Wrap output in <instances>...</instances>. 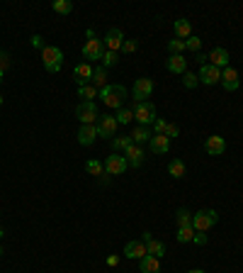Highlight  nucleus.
Instances as JSON below:
<instances>
[{
    "label": "nucleus",
    "instance_id": "obj_1",
    "mask_svg": "<svg viewBox=\"0 0 243 273\" xmlns=\"http://www.w3.org/2000/svg\"><path fill=\"white\" fill-rule=\"evenodd\" d=\"M97 98H102V103H105L107 108L119 110V108H124V100H127V88H124L122 83H112V85L107 83V85L100 90Z\"/></svg>",
    "mask_w": 243,
    "mask_h": 273
},
{
    "label": "nucleus",
    "instance_id": "obj_2",
    "mask_svg": "<svg viewBox=\"0 0 243 273\" xmlns=\"http://www.w3.org/2000/svg\"><path fill=\"white\" fill-rule=\"evenodd\" d=\"M41 61H44V68L49 73H58L61 66H64V52H61V47H54V44L41 47Z\"/></svg>",
    "mask_w": 243,
    "mask_h": 273
},
{
    "label": "nucleus",
    "instance_id": "obj_3",
    "mask_svg": "<svg viewBox=\"0 0 243 273\" xmlns=\"http://www.w3.org/2000/svg\"><path fill=\"white\" fill-rule=\"evenodd\" d=\"M134 120L139 122V127H146V124L156 122V105L144 100V103H136L134 105Z\"/></svg>",
    "mask_w": 243,
    "mask_h": 273
},
{
    "label": "nucleus",
    "instance_id": "obj_4",
    "mask_svg": "<svg viewBox=\"0 0 243 273\" xmlns=\"http://www.w3.org/2000/svg\"><path fill=\"white\" fill-rule=\"evenodd\" d=\"M216 222H219L216 210H200L197 215H192V227H195V232H207V230L214 227Z\"/></svg>",
    "mask_w": 243,
    "mask_h": 273
},
{
    "label": "nucleus",
    "instance_id": "obj_5",
    "mask_svg": "<svg viewBox=\"0 0 243 273\" xmlns=\"http://www.w3.org/2000/svg\"><path fill=\"white\" fill-rule=\"evenodd\" d=\"M76 117L81 120V124H97L100 120V112H97V105L95 103H83L76 108Z\"/></svg>",
    "mask_w": 243,
    "mask_h": 273
},
{
    "label": "nucleus",
    "instance_id": "obj_6",
    "mask_svg": "<svg viewBox=\"0 0 243 273\" xmlns=\"http://www.w3.org/2000/svg\"><path fill=\"white\" fill-rule=\"evenodd\" d=\"M129 168V164H127V159H124V154H112V156H107L105 159V171H107L109 176H122L124 171Z\"/></svg>",
    "mask_w": 243,
    "mask_h": 273
},
{
    "label": "nucleus",
    "instance_id": "obj_7",
    "mask_svg": "<svg viewBox=\"0 0 243 273\" xmlns=\"http://www.w3.org/2000/svg\"><path fill=\"white\" fill-rule=\"evenodd\" d=\"M117 120H114V115H102L100 120H97V136H105V139H114L117 134Z\"/></svg>",
    "mask_w": 243,
    "mask_h": 273
},
{
    "label": "nucleus",
    "instance_id": "obj_8",
    "mask_svg": "<svg viewBox=\"0 0 243 273\" xmlns=\"http://www.w3.org/2000/svg\"><path fill=\"white\" fill-rule=\"evenodd\" d=\"M102 54H105V41L102 39H88L85 44H83V56L85 59H90V61H97V59H102Z\"/></svg>",
    "mask_w": 243,
    "mask_h": 273
},
{
    "label": "nucleus",
    "instance_id": "obj_9",
    "mask_svg": "<svg viewBox=\"0 0 243 273\" xmlns=\"http://www.w3.org/2000/svg\"><path fill=\"white\" fill-rule=\"evenodd\" d=\"M151 93H153V81L151 78H136L134 90H132L134 103H144L146 98H151Z\"/></svg>",
    "mask_w": 243,
    "mask_h": 273
},
{
    "label": "nucleus",
    "instance_id": "obj_10",
    "mask_svg": "<svg viewBox=\"0 0 243 273\" xmlns=\"http://www.w3.org/2000/svg\"><path fill=\"white\" fill-rule=\"evenodd\" d=\"M200 81H202L204 85H216V83L221 81V68L212 66L209 61L202 64V66H200Z\"/></svg>",
    "mask_w": 243,
    "mask_h": 273
},
{
    "label": "nucleus",
    "instance_id": "obj_11",
    "mask_svg": "<svg viewBox=\"0 0 243 273\" xmlns=\"http://www.w3.org/2000/svg\"><path fill=\"white\" fill-rule=\"evenodd\" d=\"M102 41H105V49H107V52H117V54H119L122 44H124V34H122V29L112 27L107 34H105V39Z\"/></svg>",
    "mask_w": 243,
    "mask_h": 273
},
{
    "label": "nucleus",
    "instance_id": "obj_12",
    "mask_svg": "<svg viewBox=\"0 0 243 273\" xmlns=\"http://www.w3.org/2000/svg\"><path fill=\"white\" fill-rule=\"evenodd\" d=\"M204 151H207L209 156H221V154L226 151V142H224V136H219V134L207 136V142H204Z\"/></svg>",
    "mask_w": 243,
    "mask_h": 273
},
{
    "label": "nucleus",
    "instance_id": "obj_13",
    "mask_svg": "<svg viewBox=\"0 0 243 273\" xmlns=\"http://www.w3.org/2000/svg\"><path fill=\"white\" fill-rule=\"evenodd\" d=\"M97 139V124H81L78 129V144L81 147H93Z\"/></svg>",
    "mask_w": 243,
    "mask_h": 273
},
{
    "label": "nucleus",
    "instance_id": "obj_14",
    "mask_svg": "<svg viewBox=\"0 0 243 273\" xmlns=\"http://www.w3.org/2000/svg\"><path fill=\"white\" fill-rule=\"evenodd\" d=\"M149 251H146V244L141 242V239H132V242H127L124 246V256L127 259H144Z\"/></svg>",
    "mask_w": 243,
    "mask_h": 273
},
{
    "label": "nucleus",
    "instance_id": "obj_15",
    "mask_svg": "<svg viewBox=\"0 0 243 273\" xmlns=\"http://www.w3.org/2000/svg\"><path fill=\"white\" fill-rule=\"evenodd\" d=\"M221 85H224V90H229V93L238 90V71L231 68V66L224 68V71H221Z\"/></svg>",
    "mask_w": 243,
    "mask_h": 273
},
{
    "label": "nucleus",
    "instance_id": "obj_16",
    "mask_svg": "<svg viewBox=\"0 0 243 273\" xmlns=\"http://www.w3.org/2000/svg\"><path fill=\"white\" fill-rule=\"evenodd\" d=\"M207 61H209L212 66H216V68H221V71H224V68L229 66V52H226L224 47H214V49H212V54L207 56Z\"/></svg>",
    "mask_w": 243,
    "mask_h": 273
},
{
    "label": "nucleus",
    "instance_id": "obj_17",
    "mask_svg": "<svg viewBox=\"0 0 243 273\" xmlns=\"http://www.w3.org/2000/svg\"><path fill=\"white\" fill-rule=\"evenodd\" d=\"M124 159H127V164L132 166V168H139V166L144 164V149H141V144H132L129 149L124 151Z\"/></svg>",
    "mask_w": 243,
    "mask_h": 273
},
{
    "label": "nucleus",
    "instance_id": "obj_18",
    "mask_svg": "<svg viewBox=\"0 0 243 273\" xmlns=\"http://www.w3.org/2000/svg\"><path fill=\"white\" fill-rule=\"evenodd\" d=\"M73 76H76V83L78 85H85V83H90V78H93V66L90 64H78V66L73 68Z\"/></svg>",
    "mask_w": 243,
    "mask_h": 273
},
{
    "label": "nucleus",
    "instance_id": "obj_19",
    "mask_svg": "<svg viewBox=\"0 0 243 273\" xmlns=\"http://www.w3.org/2000/svg\"><path fill=\"white\" fill-rule=\"evenodd\" d=\"M149 144L153 154H168V149H170V139L165 134H153Z\"/></svg>",
    "mask_w": 243,
    "mask_h": 273
},
{
    "label": "nucleus",
    "instance_id": "obj_20",
    "mask_svg": "<svg viewBox=\"0 0 243 273\" xmlns=\"http://www.w3.org/2000/svg\"><path fill=\"white\" fill-rule=\"evenodd\" d=\"M165 66H168V71H170V73L183 76V73L188 71V61H185V59H183L180 54H175V56H168V64H165Z\"/></svg>",
    "mask_w": 243,
    "mask_h": 273
},
{
    "label": "nucleus",
    "instance_id": "obj_21",
    "mask_svg": "<svg viewBox=\"0 0 243 273\" xmlns=\"http://www.w3.org/2000/svg\"><path fill=\"white\" fill-rule=\"evenodd\" d=\"M139 263H141V273H161V259H156L151 254L139 259Z\"/></svg>",
    "mask_w": 243,
    "mask_h": 273
},
{
    "label": "nucleus",
    "instance_id": "obj_22",
    "mask_svg": "<svg viewBox=\"0 0 243 273\" xmlns=\"http://www.w3.org/2000/svg\"><path fill=\"white\" fill-rule=\"evenodd\" d=\"M90 85H95L97 90H102V88L107 85V68H105V66L93 68V78H90Z\"/></svg>",
    "mask_w": 243,
    "mask_h": 273
},
{
    "label": "nucleus",
    "instance_id": "obj_23",
    "mask_svg": "<svg viewBox=\"0 0 243 273\" xmlns=\"http://www.w3.org/2000/svg\"><path fill=\"white\" fill-rule=\"evenodd\" d=\"M175 34L177 39H188V37H192V25H190V20H185V17H180V20H175Z\"/></svg>",
    "mask_w": 243,
    "mask_h": 273
},
{
    "label": "nucleus",
    "instance_id": "obj_24",
    "mask_svg": "<svg viewBox=\"0 0 243 273\" xmlns=\"http://www.w3.org/2000/svg\"><path fill=\"white\" fill-rule=\"evenodd\" d=\"M100 96V90L90 85V83H85V85H78V98H83V103H95V98Z\"/></svg>",
    "mask_w": 243,
    "mask_h": 273
},
{
    "label": "nucleus",
    "instance_id": "obj_25",
    "mask_svg": "<svg viewBox=\"0 0 243 273\" xmlns=\"http://www.w3.org/2000/svg\"><path fill=\"white\" fill-rule=\"evenodd\" d=\"M132 144H134V139H132V134H127V136H114V139H112V149L117 151V154H124V151L129 149V147H132Z\"/></svg>",
    "mask_w": 243,
    "mask_h": 273
},
{
    "label": "nucleus",
    "instance_id": "obj_26",
    "mask_svg": "<svg viewBox=\"0 0 243 273\" xmlns=\"http://www.w3.org/2000/svg\"><path fill=\"white\" fill-rule=\"evenodd\" d=\"M146 251H149L151 256H156V259H163V254H165V244L158 242V239H151V242H146Z\"/></svg>",
    "mask_w": 243,
    "mask_h": 273
},
{
    "label": "nucleus",
    "instance_id": "obj_27",
    "mask_svg": "<svg viewBox=\"0 0 243 273\" xmlns=\"http://www.w3.org/2000/svg\"><path fill=\"white\" fill-rule=\"evenodd\" d=\"M185 171H188V168H185V164H183L180 159H173V161L168 164V173L173 178H185Z\"/></svg>",
    "mask_w": 243,
    "mask_h": 273
},
{
    "label": "nucleus",
    "instance_id": "obj_28",
    "mask_svg": "<svg viewBox=\"0 0 243 273\" xmlns=\"http://www.w3.org/2000/svg\"><path fill=\"white\" fill-rule=\"evenodd\" d=\"M175 219H177V230H183V227H192V212H188L185 207L177 210Z\"/></svg>",
    "mask_w": 243,
    "mask_h": 273
},
{
    "label": "nucleus",
    "instance_id": "obj_29",
    "mask_svg": "<svg viewBox=\"0 0 243 273\" xmlns=\"http://www.w3.org/2000/svg\"><path fill=\"white\" fill-rule=\"evenodd\" d=\"M114 120H117V124H129L132 120H134V110H129V108H119L117 110V115H114Z\"/></svg>",
    "mask_w": 243,
    "mask_h": 273
},
{
    "label": "nucleus",
    "instance_id": "obj_30",
    "mask_svg": "<svg viewBox=\"0 0 243 273\" xmlns=\"http://www.w3.org/2000/svg\"><path fill=\"white\" fill-rule=\"evenodd\" d=\"M151 132L146 127H136L134 132H132V139H134V144H144V142H151Z\"/></svg>",
    "mask_w": 243,
    "mask_h": 273
},
{
    "label": "nucleus",
    "instance_id": "obj_31",
    "mask_svg": "<svg viewBox=\"0 0 243 273\" xmlns=\"http://www.w3.org/2000/svg\"><path fill=\"white\" fill-rule=\"evenodd\" d=\"M185 49H188V47H185V39H170V41H168V54H170V56H175V54L183 56Z\"/></svg>",
    "mask_w": 243,
    "mask_h": 273
},
{
    "label": "nucleus",
    "instance_id": "obj_32",
    "mask_svg": "<svg viewBox=\"0 0 243 273\" xmlns=\"http://www.w3.org/2000/svg\"><path fill=\"white\" fill-rule=\"evenodd\" d=\"M85 171H88L90 176H102V173H105V164H100L97 159H90V161L85 164Z\"/></svg>",
    "mask_w": 243,
    "mask_h": 273
},
{
    "label": "nucleus",
    "instance_id": "obj_33",
    "mask_svg": "<svg viewBox=\"0 0 243 273\" xmlns=\"http://www.w3.org/2000/svg\"><path fill=\"white\" fill-rule=\"evenodd\" d=\"M177 242L180 244H188V242H192L195 239V227H183V230H177Z\"/></svg>",
    "mask_w": 243,
    "mask_h": 273
},
{
    "label": "nucleus",
    "instance_id": "obj_34",
    "mask_svg": "<svg viewBox=\"0 0 243 273\" xmlns=\"http://www.w3.org/2000/svg\"><path fill=\"white\" fill-rule=\"evenodd\" d=\"M71 10H73V3H71V0H54V13L68 15Z\"/></svg>",
    "mask_w": 243,
    "mask_h": 273
},
{
    "label": "nucleus",
    "instance_id": "obj_35",
    "mask_svg": "<svg viewBox=\"0 0 243 273\" xmlns=\"http://www.w3.org/2000/svg\"><path fill=\"white\" fill-rule=\"evenodd\" d=\"M119 64V54L117 52H107L105 49V54H102V66L109 68V66H117Z\"/></svg>",
    "mask_w": 243,
    "mask_h": 273
},
{
    "label": "nucleus",
    "instance_id": "obj_36",
    "mask_svg": "<svg viewBox=\"0 0 243 273\" xmlns=\"http://www.w3.org/2000/svg\"><path fill=\"white\" fill-rule=\"evenodd\" d=\"M197 83H200V76H195V73H190V71L183 73V85H185V88L192 90V88H197Z\"/></svg>",
    "mask_w": 243,
    "mask_h": 273
},
{
    "label": "nucleus",
    "instance_id": "obj_37",
    "mask_svg": "<svg viewBox=\"0 0 243 273\" xmlns=\"http://www.w3.org/2000/svg\"><path fill=\"white\" fill-rule=\"evenodd\" d=\"M185 47H188V52L200 54V49H202V39H200V37H188V39H185Z\"/></svg>",
    "mask_w": 243,
    "mask_h": 273
},
{
    "label": "nucleus",
    "instance_id": "obj_38",
    "mask_svg": "<svg viewBox=\"0 0 243 273\" xmlns=\"http://www.w3.org/2000/svg\"><path fill=\"white\" fill-rule=\"evenodd\" d=\"M136 47H139V41H136V39H124V44H122V52H124V54H134Z\"/></svg>",
    "mask_w": 243,
    "mask_h": 273
},
{
    "label": "nucleus",
    "instance_id": "obj_39",
    "mask_svg": "<svg viewBox=\"0 0 243 273\" xmlns=\"http://www.w3.org/2000/svg\"><path fill=\"white\" fill-rule=\"evenodd\" d=\"M153 129H156V134H165V129H168V122H165L163 117H156V122H153Z\"/></svg>",
    "mask_w": 243,
    "mask_h": 273
},
{
    "label": "nucleus",
    "instance_id": "obj_40",
    "mask_svg": "<svg viewBox=\"0 0 243 273\" xmlns=\"http://www.w3.org/2000/svg\"><path fill=\"white\" fill-rule=\"evenodd\" d=\"M177 134H180V127H177V124H173V122H168L165 136H168V139H173V136H177Z\"/></svg>",
    "mask_w": 243,
    "mask_h": 273
},
{
    "label": "nucleus",
    "instance_id": "obj_41",
    "mask_svg": "<svg viewBox=\"0 0 243 273\" xmlns=\"http://www.w3.org/2000/svg\"><path fill=\"white\" fill-rule=\"evenodd\" d=\"M8 66H10V56L5 54V52H0V71H5Z\"/></svg>",
    "mask_w": 243,
    "mask_h": 273
},
{
    "label": "nucleus",
    "instance_id": "obj_42",
    "mask_svg": "<svg viewBox=\"0 0 243 273\" xmlns=\"http://www.w3.org/2000/svg\"><path fill=\"white\" fill-rule=\"evenodd\" d=\"M192 242H195V244H207V234L204 232H195V239H192Z\"/></svg>",
    "mask_w": 243,
    "mask_h": 273
},
{
    "label": "nucleus",
    "instance_id": "obj_43",
    "mask_svg": "<svg viewBox=\"0 0 243 273\" xmlns=\"http://www.w3.org/2000/svg\"><path fill=\"white\" fill-rule=\"evenodd\" d=\"M117 263H119V256H117V254H109V256H107V266H112V268H114Z\"/></svg>",
    "mask_w": 243,
    "mask_h": 273
},
{
    "label": "nucleus",
    "instance_id": "obj_44",
    "mask_svg": "<svg viewBox=\"0 0 243 273\" xmlns=\"http://www.w3.org/2000/svg\"><path fill=\"white\" fill-rule=\"evenodd\" d=\"M32 44H34V47H39V49H41V37H39V34H34V37H32Z\"/></svg>",
    "mask_w": 243,
    "mask_h": 273
},
{
    "label": "nucleus",
    "instance_id": "obj_45",
    "mask_svg": "<svg viewBox=\"0 0 243 273\" xmlns=\"http://www.w3.org/2000/svg\"><path fill=\"white\" fill-rule=\"evenodd\" d=\"M5 81V71H0V83Z\"/></svg>",
    "mask_w": 243,
    "mask_h": 273
},
{
    "label": "nucleus",
    "instance_id": "obj_46",
    "mask_svg": "<svg viewBox=\"0 0 243 273\" xmlns=\"http://www.w3.org/2000/svg\"><path fill=\"white\" fill-rule=\"evenodd\" d=\"M188 273H204V271H200V268H192V271H188Z\"/></svg>",
    "mask_w": 243,
    "mask_h": 273
},
{
    "label": "nucleus",
    "instance_id": "obj_47",
    "mask_svg": "<svg viewBox=\"0 0 243 273\" xmlns=\"http://www.w3.org/2000/svg\"><path fill=\"white\" fill-rule=\"evenodd\" d=\"M3 237H5V230H3V227H0V239H3Z\"/></svg>",
    "mask_w": 243,
    "mask_h": 273
},
{
    "label": "nucleus",
    "instance_id": "obj_48",
    "mask_svg": "<svg viewBox=\"0 0 243 273\" xmlns=\"http://www.w3.org/2000/svg\"><path fill=\"white\" fill-rule=\"evenodd\" d=\"M0 256H3V246H0Z\"/></svg>",
    "mask_w": 243,
    "mask_h": 273
},
{
    "label": "nucleus",
    "instance_id": "obj_49",
    "mask_svg": "<svg viewBox=\"0 0 243 273\" xmlns=\"http://www.w3.org/2000/svg\"><path fill=\"white\" fill-rule=\"evenodd\" d=\"M0 105H3V96H0Z\"/></svg>",
    "mask_w": 243,
    "mask_h": 273
}]
</instances>
